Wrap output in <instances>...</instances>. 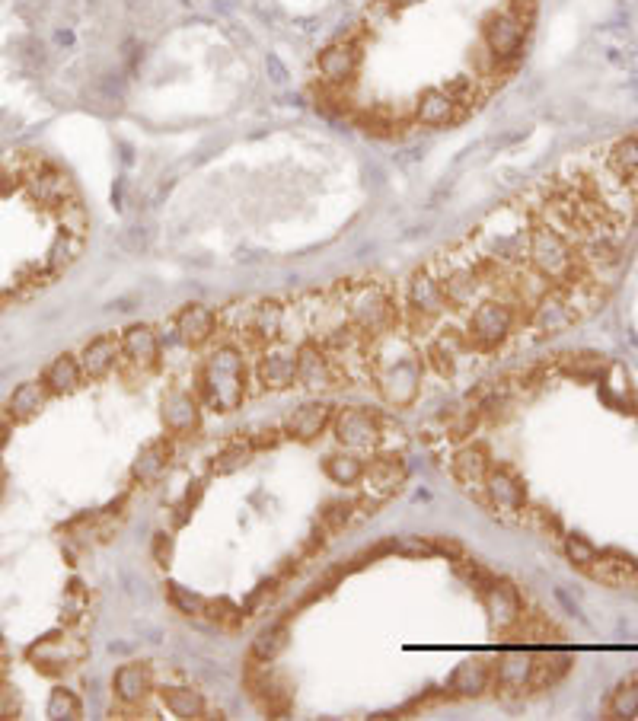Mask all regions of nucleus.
<instances>
[{
  "label": "nucleus",
  "mask_w": 638,
  "mask_h": 721,
  "mask_svg": "<svg viewBox=\"0 0 638 721\" xmlns=\"http://www.w3.org/2000/svg\"><path fill=\"white\" fill-rule=\"evenodd\" d=\"M422 374L425 351L402 326L377 335L371 342V383L383 396V402H390L396 409L412 406L418 390H422Z\"/></svg>",
  "instance_id": "1"
},
{
  "label": "nucleus",
  "mask_w": 638,
  "mask_h": 721,
  "mask_svg": "<svg viewBox=\"0 0 638 721\" xmlns=\"http://www.w3.org/2000/svg\"><path fill=\"white\" fill-rule=\"evenodd\" d=\"M198 399L217 415L237 412L249 396V367L243 348L233 342L217 345L198 367Z\"/></svg>",
  "instance_id": "2"
},
{
  "label": "nucleus",
  "mask_w": 638,
  "mask_h": 721,
  "mask_svg": "<svg viewBox=\"0 0 638 721\" xmlns=\"http://www.w3.org/2000/svg\"><path fill=\"white\" fill-rule=\"evenodd\" d=\"M428 265L441 281L450 310L466 313V310H473L482 297H489V288H485V278L479 268V256L469 240L447 249V253H438Z\"/></svg>",
  "instance_id": "3"
},
{
  "label": "nucleus",
  "mask_w": 638,
  "mask_h": 721,
  "mask_svg": "<svg viewBox=\"0 0 638 721\" xmlns=\"http://www.w3.org/2000/svg\"><path fill=\"white\" fill-rule=\"evenodd\" d=\"M335 294L345 300L348 323L358 326L364 335H371V339L399 326V304L393 300V294L386 291V284L348 281V284H335Z\"/></svg>",
  "instance_id": "4"
},
{
  "label": "nucleus",
  "mask_w": 638,
  "mask_h": 721,
  "mask_svg": "<svg viewBox=\"0 0 638 721\" xmlns=\"http://www.w3.org/2000/svg\"><path fill=\"white\" fill-rule=\"evenodd\" d=\"M517 329L524 332V320L520 313L501 297H482L473 310H466V339L473 345L476 355H492V351L505 348Z\"/></svg>",
  "instance_id": "5"
},
{
  "label": "nucleus",
  "mask_w": 638,
  "mask_h": 721,
  "mask_svg": "<svg viewBox=\"0 0 638 721\" xmlns=\"http://www.w3.org/2000/svg\"><path fill=\"white\" fill-rule=\"evenodd\" d=\"M482 501L492 508L495 517L501 521H524V511H527V485L520 479V473L514 466L501 463L489 469V479H485V492H482Z\"/></svg>",
  "instance_id": "6"
},
{
  "label": "nucleus",
  "mask_w": 638,
  "mask_h": 721,
  "mask_svg": "<svg viewBox=\"0 0 638 721\" xmlns=\"http://www.w3.org/2000/svg\"><path fill=\"white\" fill-rule=\"evenodd\" d=\"M87 651L90 648L80 635L52 632V635H45V639H39L36 645H29L26 658H29V664H36V670H42V674L55 677V674H64V670L77 667L83 658H87Z\"/></svg>",
  "instance_id": "7"
},
{
  "label": "nucleus",
  "mask_w": 638,
  "mask_h": 721,
  "mask_svg": "<svg viewBox=\"0 0 638 721\" xmlns=\"http://www.w3.org/2000/svg\"><path fill=\"white\" fill-rule=\"evenodd\" d=\"M332 434L345 450H377L383 438L380 418L364 406H345L332 415Z\"/></svg>",
  "instance_id": "8"
},
{
  "label": "nucleus",
  "mask_w": 638,
  "mask_h": 721,
  "mask_svg": "<svg viewBox=\"0 0 638 721\" xmlns=\"http://www.w3.org/2000/svg\"><path fill=\"white\" fill-rule=\"evenodd\" d=\"M527 23L514 16L511 10H498L489 20L482 23V45L501 61V64H514L520 55H524V42H527Z\"/></svg>",
  "instance_id": "9"
},
{
  "label": "nucleus",
  "mask_w": 638,
  "mask_h": 721,
  "mask_svg": "<svg viewBox=\"0 0 638 721\" xmlns=\"http://www.w3.org/2000/svg\"><path fill=\"white\" fill-rule=\"evenodd\" d=\"M479 594H482V607H485V616H489L492 632H514L524 626L527 607L517 584H511L508 578H495L489 588Z\"/></svg>",
  "instance_id": "10"
},
{
  "label": "nucleus",
  "mask_w": 638,
  "mask_h": 721,
  "mask_svg": "<svg viewBox=\"0 0 638 721\" xmlns=\"http://www.w3.org/2000/svg\"><path fill=\"white\" fill-rule=\"evenodd\" d=\"M536 674V651L530 648H505L492 670V690L498 696H524L533 690Z\"/></svg>",
  "instance_id": "11"
},
{
  "label": "nucleus",
  "mask_w": 638,
  "mask_h": 721,
  "mask_svg": "<svg viewBox=\"0 0 638 721\" xmlns=\"http://www.w3.org/2000/svg\"><path fill=\"white\" fill-rule=\"evenodd\" d=\"M256 383L262 393H281V390H291L297 387V345H284L275 342L259 351V361H256Z\"/></svg>",
  "instance_id": "12"
},
{
  "label": "nucleus",
  "mask_w": 638,
  "mask_h": 721,
  "mask_svg": "<svg viewBox=\"0 0 638 721\" xmlns=\"http://www.w3.org/2000/svg\"><path fill=\"white\" fill-rule=\"evenodd\" d=\"M246 690L253 696L256 706L268 715V718H281L288 715L291 709V693L284 680L272 670V664H262L256 658H249V667H246Z\"/></svg>",
  "instance_id": "13"
},
{
  "label": "nucleus",
  "mask_w": 638,
  "mask_h": 721,
  "mask_svg": "<svg viewBox=\"0 0 638 721\" xmlns=\"http://www.w3.org/2000/svg\"><path fill=\"white\" fill-rule=\"evenodd\" d=\"M469 355H476V351L469 345L466 332L457 326H444L431 332V339L425 345V367H431L438 377H453L460 371V361Z\"/></svg>",
  "instance_id": "14"
},
{
  "label": "nucleus",
  "mask_w": 638,
  "mask_h": 721,
  "mask_svg": "<svg viewBox=\"0 0 638 721\" xmlns=\"http://www.w3.org/2000/svg\"><path fill=\"white\" fill-rule=\"evenodd\" d=\"M297 387L313 390V393L342 387L339 371H335V364L329 358V351L323 348V342H316V339L297 342Z\"/></svg>",
  "instance_id": "15"
},
{
  "label": "nucleus",
  "mask_w": 638,
  "mask_h": 721,
  "mask_svg": "<svg viewBox=\"0 0 638 721\" xmlns=\"http://www.w3.org/2000/svg\"><path fill=\"white\" fill-rule=\"evenodd\" d=\"M160 422H163V431L170 434L173 441L192 438V434L201 428V399H198V393L173 387L160 402Z\"/></svg>",
  "instance_id": "16"
},
{
  "label": "nucleus",
  "mask_w": 638,
  "mask_h": 721,
  "mask_svg": "<svg viewBox=\"0 0 638 721\" xmlns=\"http://www.w3.org/2000/svg\"><path fill=\"white\" fill-rule=\"evenodd\" d=\"M361 67V45L355 39H339L326 45L323 52L316 58V71H319V80L326 83V87H339L345 90L351 80H355Z\"/></svg>",
  "instance_id": "17"
},
{
  "label": "nucleus",
  "mask_w": 638,
  "mask_h": 721,
  "mask_svg": "<svg viewBox=\"0 0 638 721\" xmlns=\"http://www.w3.org/2000/svg\"><path fill=\"white\" fill-rule=\"evenodd\" d=\"M122 364L131 367L134 374H154L160 367V339L154 326L147 323H134L128 326L122 335Z\"/></svg>",
  "instance_id": "18"
},
{
  "label": "nucleus",
  "mask_w": 638,
  "mask_h": 721,
  "mask_svg": "<svg viewBox=\"0 0 638 721\" xmlns=\"http://www.w3.org/2000/svg\"><path fill=\"white\" fill-rule=\"evenodd\" d=\"M402 307H412L418 313H428L434 320H444L447 316V297L438 275L431 272V265H422L418 272L409 275L406 281V294H402Z\"/></svg>",
  "instance_id": "19"
},
{
  "label": "nucleus",
  "mask_w": 638,
  "mask_h": 721,
  "mask_svg": "<svg viewBox=\"0 0 638 721\" xmlns=\"http://www.w3.org/2000/svg\"><path fill=\"white\" fill-rule=\"evenodd\" d=\"M332 415H335V406L326 399H310L304 406H297L288 418H284V438H291L297 444H313L319 434H323L329 425H332Z\"/></svg>",
  "instance_id": "20"
},
{
  "label": "nucleus",
  "mask_w": 638,
  "mask_h": 721,
  "mask_svg": "<svg viewBox=\"0 0 638 721\" xmlns=\"http://www.w3.org/2000/svg\"><path fill=\"white\" fill-rule=\"evenodd\" d=\"M489 469H492V457H489V450H485V444H463L450 460L453 482H457L463 492L476 495L479 501H482V492H485Z\"/></svg>",
  "instance_id": "21"
},
{
  "label": "nucleus",
  "mask_w": 638,
  "mask_h": 721,
  "mask_svg": "<svg viewBox=\"0 0 638 721\" xmlns=\"http://www.w3.org/2000/svg\"><path fill=\"white\" fill-rule=\"evenodd\" d=\"M364 492L374 501L393 498L402 485H406V463L399 454H377L371 463H364Z\"/></svg>",
  "instance_id": "22"
},
{
  "label": "nucleus",
  "mask_w": 638,
  "mask_h": 721,
  "mask_svg": "<svg viewBox=\"0 0 638 721\" xmlns=\"http://www.w3.org/2000/svg\"><path fill=\"white\" fill-rule=\"evenodd\" d=\"M80 374H83V380H106L115 367L122 364V339L119 335H112V332H106V335H96L93 342H87L83 345V351H80Z\"/></svg>",
  "instance_id": "23"
},
{
  "label": "nucleus",
  "mask_w": 638,
  "mask_h": 721,
  "mask_svg": "<svg viewBox=\"0 0 638 721\" xmlns=\"http://www.w3.org/2000/svg\"><path fill=\"white\" fill-rule=\"evenodd\" d=\"M112 693L125 709L144 706L150 693H154V670H150V664H144V661L122 664L112 677Z\"/></svg>",
  "instance_id": "24"
},
{
  "label": "nucleus",
  "mask_w": 638,
  "mask_h": 721,
  "mask_svg": "<svg viewBox=\"0 0 638 721\" xmlns=\"http://www.w3.org/2000/svg\"><path fill=\"white\" fill-rule=\"evenodd\" d=\"M176 339L186 345V348H201L208 345L214 335H217V313L205 304H186L179 313H176Z\"/></svg>",
  "instance_id": "25"
},
{
  "label": "nucleus",
  "mask_w": 638,
  "mask_h": 721,
  "mask_svg": "<svg viewBox=\"0 0 638 721\" xmlns=\"http://www.w3.org/2000/svg\"><path fill=\"white\" fill-rule=\"evenodd\" d=\"M492 670H495V664H489L485 658H466L450 674L447 696H453V699H479V696H485L492 690Z\"/></svg>",
  "instance_id": "26"
},
{
  "label": "nucleus",
  "mask_w": 638,
  "mask_h": 721,
  "mask_svg": "<svg viewBox=\"0 0 638 721\" xmlns=\"http://www.w3.org/2000/svg\"><path fill=\"white\" fill-rule=\"evenodd\" d=\"M460 115H463V106L444 87L425 90L415 103V122L425 128H447L457 122Z\"/></svg>",
  "instance_id": "27"
},
{
  "label": "nucleus",
  "mask_w": 638,
  "mask_h": 721,
  "mask_svg": "<svg viewBox=\"0 0 638 721\" xmlns=\"http://www.w3.org/2000/svg\"><path fill=\"white\" fill-rule=\"evenodd\" d=\"M170 460H173V438L163 434V438H154L150 444L141 447V454L131 463V479L138 485H154L166 473Z\"/></svg>",
  "instance_id": "28"
},
{
  "label": "nucleus",
  "mask_w": 638,
  "mask_h": 721,
  "mask_svg": "<svg viewBox=\"0 0 638 721\" xmlns=\"http://www.w3.org/2000/svg\"><path fill=\"white\" fill-rule=\"evenodd\" d=\"M26 186H29V195L39 201V205H52V208H58V205H64L67 198H74L77 192H74V182L67 179L64 173H58V170H32V173H26Z\"/></svg>",
  "instance_id": "29"
},
{
  "label": "nucleus",
  "mask_w": 638,
  "mask_h": 721,
  "mask_svg": "<svg viewBox=\"0 0 638 721\" xmlns=\"http://www.w3.org/2000/svg\"><path fill=\"white\" fill-rule=\"evenodd\" d=\"M45 399H48L45 383L26 380V383H20V387L7 396L4 412H7V418H13V422H29V418H36L45 409Z\"/></svg>",
  "instance_id": "30"
},
{
  "label": "nucleus",
  "mask_w": 638,
  "mask_h": 721,
  "mask_svg": "<svg viewBox=\"0 0 638 721\" xmlns=\"http://www.w3.org/2000/svg\"><path fill=\"white\" fill-rule=\"evenodd\" d=\"M160 702L166 706V712L182 718V721H198L208 715V702L192 686H163L160 690Z\"/></svg>",
  "instance_id": "31"
},
{
  "label": "nucleus",
  "mask_w": 638,
  "mask_h": 721,
  "mask_svg": "<svg viewBox=\"0 0 638 721\" xmlns=\"http://www.w3.org/2000/svg\"><path fill=\"white\" fill-rule=\"evenodd\" d=\"M568 670H572V655L562 648H540L536 651V674H533V690H549L556 686Z\"/></svg>",
  "instance_id": "32"
},
{
  "label": "nucleus",
  "mask_w": 638,
  "mask_h": 721,
  "mask_svg": "<svg viewBox=\"0 0 638 721\" xmlns=\"http://www.w3.org/2000/svg\"><path fill=\"white\" fill-rule=\"evenodd\" d=\"M288 642H291L288 623H268L256 632L253 648H249V658H256L262 664H275L284 651H288Z\"/></svg>",
  "instance_id": "33"
},
{
  "label": "nucleus",
  "mask_w": 638,
  "mask_h": 721,
  "mask_svg": "<svg viewBox=\"0 0 638 721\" xmlns=\"http://www.w3.org/2000/svg\"><path fill=\"white\" fill-rule=\"evenodd\" d=\"M80 380H83V374H80V361L74 358V355H58L52 364L45 367V377H42V383H45V390L52 393V396H67V393H74L77 387H80Z\"/></svg>",
  "instance_id": "34"
},
{
  "label": "nucleus",
  "mask_w": 638,
  "mask_h": 721,
  "mask_svg": "<svg viewBox=\"0 0 638 721\" xmlns=\"http://www.w3.org/2000/svg\"><path fill=\"white\" fill-rule=\"evenodd\" d=\"M323 473L335 485L351 489V485H361V479H364V460L355 454V450H339V454H329L323 460Z\"/></svg>",
  "instance_id": "35"
},
{
  "label": "nucleus",
  "mask_w": 638,
  "mask_h": 721,
  "mask_svg": "<svg viewBox=\"0 0 638 721\" xmlns=\"http://www.w3.org/2000/svg\"><path fill=\"white\" fill-rule=\"evenodd\" d=\"M256 457V450H253V444H249V438L246 434H240V438H233V441H227L221 450H217L214 454V460H211V473L214 476H230V473H240V469Z\"/></svg>",
  "instance_id": "36"
},
{
  "label": "nucleus",
  "mask_w": 638,
  "mask_h": 721,
  "mask_svg": "<svg viewBox=\"0 0 638 721\" xmlns=\"http://www.w3.org/2000/svg\"><path fill=\"white\" fill-rule=\"evenodd\" d=\"M361 508H364V501L332 498V501H326V505H323V511H319V527H323L329 536H339L351 521H355Z\"/></svg>",
  "instance_id": "37"
},
{
  "label": "nucleus",
  "mask_w": 638,
  "mask_h": 721,
  "mask_svg": "<svg viewBox=\"0 0 638 721\" xmlns=\"http://www.w3.org/2000/svg\"><path fill=\"white\" fill-rule=\"evenodd\" d=\"M83 246H87V237H71V233H58V237L52 240V246H48V256H45V265H48V272L52 275H61L67 272L83 253Z\"/></svg>",
  "instance_id": "38"
},
{
  "label": "nucleus",
  "mask_w": 638,
  "mask_h": 721,
  "mask_svg": "<svg viewBox=\"0 0 638 721\" xmlns=\"http://www.w3.org/2000/svg\"><path fill=\"white\" fill-rule=\"evenodd\" d=\"M607 718H638V674L623 680L607 702Z\"/></svg>",
  "instance_id": "39"
},
{
  "label": "nucleus",
  "mask_w": 638,
  "mask_h": 721,
  "mask_svg": "<svg viewBox=\"0 0 638 721\" xmlns=\"http://www.w3.org/2000/svg\"><path fill=\"white\" fill-rule=\"evenodd\" d=\"M58 224H61V233H71V237H87V227H90V214L87 208L80 205V198H67L64 205H58Z\"/></svg>",
  "instance_id": "40"
},
{
  "label": "nucleus",
  "mask_w": 638,
  "mask_h": 721,
  "mask_svg": "<svg viewBox=\"0 0 638 721\" xmlns=\"http://www.w3.org/2000/svg\"><path fill=\"white\" fill-rule=\"evenodd\" d=\"M166 597H170V603H173V607H176L182 616H189V619H201V616H205V600H208V597L192 594L189 588H182V584H166Z\"/></svg>",
  "instance_id": "41"
},
{
  "label": "nucleus",
  "mask_w": 638,
  "mask_h": 721,
  "mask_svg": "<svg viewBox=\"0 0 638 721\" xmlns=\"http://www.w3.org/2000/svg\"><path fill=\"white\" fill-rule=\"evenodd\" d=\"M48 718H67V721H74L83 715V706H80V699L71 693V690H64V686H58V690H52V696H48Z\"/></svg>",
  "instance_id": "42"
},
{
  "label": "nucleus",
  "mask_w": 638,
  "mask_h": 721,
  "mask_svg": "<svg viewBox=\"0 0 638 721\" xmlns=\"http://www.w3.org/2000/svg\"><path fill=\"white\" fill-rule=\"evenodd\" d=\"M87 607H90V597H87V591H83V584H80V581H74L71 588L64 591V603H61V623H64V626H74V623H80V616L87 613Z\"/></svg>",
  "instance_id": "43"
},
{
  "label": "nucleus",
  "mask_w": 638,
  "mask_h": 721,
  "mask_svg": "<svg viewBox=\"0 0 638 721\" xmlns=\"http://www.w3.org/2000/svg\"><path fill=\"white\" fill-rule=\"evenodd\" d=\"M562 546H565V556H568V562L578 565V568H584V572L594 565L597 552H600V549H597L591 540H584V536H578V533H568Z\"/></svg>",
  "instance_id": "44"
},
{
  "label": "nucleus",
  "mask_w": 638,
  "mask_h": 721,
  "mask_svg": "<svg viewBox=\"0 0 638 721\" xmlns=\"http://www.w3.org/2000/svg\"><path fill=\"white\" fill-rule=\"evenodd\" d=\"M281 594V575L278 578H268V581H262L259 584V588L253 591V597H249V603H246V616H256L262 607H265V603H272L275 597Z\"/></svg>",
  "instance_id": "45"
},
{
  "label": "nucleus",
  "mask_w": 638,
  "mask_h": 721,
  "mask_svg": "<svg viewBox=\"0 0 638 721\" xmlns=\"http://www.w3.org/2000/svg\"><path fill=\"white\" fill-rule=\"evenodd\" d=\"M444 90L457 99L460 106H469V103H473V96H476V77H457V80H450Z\"/></svg>",
  "instance_id": "46"
},
{
  "label": "nucleus",
  "mask_w": 638,
  "mask_h": 721,
  "mask_svg": "<svg viewBox=\"0 0 638 721\" xmlns=\"http://www.w3.org/2000/svg\"><path fill=\"white\" fill-rule=\"evenodd\" d=\"M246 438H249V444H253L256 454H259V450H272V447H278L281 438H284V431H281V428H259V431H249Z\"/></svg>",
  "instance_id": "47"
},
{
  "label": "nucleus",
  "mask_w": 638,
  "mask_h": 721,
  "mask_svg": "<svg viewBox=\"0 0 638 721\" xmlns=\"http://www.w3.org/2000/svg\"><path fill=\"white\" fill-rule=\"evenodd\" d=\"M173 549H176L173 536H170V533H163V530L154 536V546H150V552H154V562H157L160 568H170V562H173Z\"/></svg>",
  "instance_id": "48"
},
{
  "label": "nucleus",
  "mask_w": 638,
  "mask_h": 721,
  "mask_svg": "<svg viewBox=\"0 0 638 721\" xmlns=\"http://www.w3.org/2000/svg\"><path fill=\"white\" fill-rule=\"evenodd\" d=\"M201 492H205V482H195V489H189L186 495H182V501L176 505V524L189 521V514L198 508V501H201Z\"/></svg>",
  "instance_id": "49"
},
{
  "label": "nucleus",
  "mask_w": 638,
  "mask_h": 721,
  "mask_svg": "<svg viewBox=\"0 0 638 721\" xmlns=\"http://www.w3.org/2000/svg\"><path fill=\"white\" fill-rule=\"evenodd\" d=\"M431 543H434V552H438V556H444V559H450V562H460V559L466 556L463 543L453 540V536H431Z\"/></svg>",
  "instance_id": "50"
},
{
  "label": "nucleus",
  "mask_w": 638,
  "mask_h": 721,
  "mask_svg": "<svg viewBox=\"0 0 638 721\" xmlns=\"http://www.w3.org/2000/svg\"><path fill=\"white\" fill-rule=\"evenodd\" d=\"M0 718H13L10 693H7V686H4V683H0Z\"/></svg>",
  "instance_id": "51"
},
{
  "label": "nucleus",
  "mask_w": 638,
  "mask_h": 721,
  "mask_svg": "<svg viewBox=\"0 0 638 721\" xmlns=\"http://www.w3.org/2000/svg\"><path fill=\"white\" fill-rule=\"evenodd\" d=\"M7 441H10V425H7V422H0V450L7 447Z\"/></svg>",
  "instance_id": "52"
},
{
  "label": "nucleus",
  "mask_w": 638,
  "mask_h": 721,
  "mask_svg": "<svg viewBox=\"0 0 638 721\" xmlns=\"http://www.w3.org/2000/svg\"><path fill=\"white\" fill-rule=\"evenodd\" d=\"M415 4H422V0H393V7L402 10V7H415Z\"/></svg>",
  "instance_id": "53"
},
{
  "label": "nucleus",
  "mask_w": 638,
  "mask_h": 721,
  "mask_svg": "<svg viewBox=\"0 0 638 721\" xmlns=\"http://www.w3.org/2000/svg\"><path fill=\"white\" fill-rule=\"evenodd\" d=\"M4 674H7V664H4V661H0V680H4Z\"/></svg>",
  "instance_id": "54"
}]
</instances>
